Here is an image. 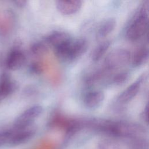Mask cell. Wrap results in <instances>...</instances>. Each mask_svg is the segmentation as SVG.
I'll return each instance as SVG.
<instances>
[{
  "mask_svg": "<svg viewBox=\"0 0 149 149\" xmlns=\"http://www.w3.org/2000/svg\"><path fill=\"white\" fill-rule=\"evenodd\" d=\"M88 42L84 38H72L61 45L54 48L55 55L61 61L72 62L77 59L87 50Z\"/></svg>",
  "mask_w": 149,
  "mask_h": 149,
  "instance_id": "obj_1",
  "label": "cell"
},
{
  "mask_svg": "<svg viewBox=\"0 0 149 149\" xmlns=\"http://www.w3.org/2000/svg\"><path fill=\"white\" fill-rule=\"evenodd\" d=\"M148 24V6L144 2L138 9L126 30V37L130 41H136L144 36Z\"/></svg>",
  "mask_w": 149,
  "mask_h": 149,
  "instance_id": "obj_2",
  "label": "cell"
},
{
  "mask_svg": "<svg viewBox=\"0 0 149 149\" xmlns=\"http://www.w3.org/2000/svg\"><path fill=\"white\" fill-rule=\"evenodd\" d=\"M131 56L130 52L126 49H115L105 57L104 69L109 72L122 68L130 62Z\"/></svg>",
  "mask_w": 149,
  "mask_h": 149,
  "instance_id": "obj_3",
  "label": "cell"
},
{
  "mask_svg": "<svg viewBox=\"0 0 149 149\" xmlns=\"http://www.w3.org/2000/svg\"><path fill=\"white\" fill-rule=\"evenodd\" d=\"M43 112L41 105L32 106L24 111L15 120L13 125V129H22L34 125V122Z\"/></svg>",
  "mask_w": 149,
  "mask_h": 149,
  "instance_id": "obj_4",
  "label": "cell"
},
{
  "mask_svg": "<svg viewBox=\"0 0 149 149\" xmlns=\"http://www.w3.org/2000/svg\"><path fill=\"white\" fill-rule=\"evenodd\" d=\"M6 144L9 147H16L29 141L35 136L37 127L34 125L22 129H12Z\"/></svg>",
  "mask_w": 149,
  "mask_h": 149,
  "instance_id": "obj_5",
  "label": "cell"
},
{
  "mask_svg": "<svg viewBox=\"0 0 149 149\" xmlns=\"http://www.w3.org/2000/svg\"><path fill=\"white\" fill-rule=\"evenodd\" d=\"M18 47L17 45L15 46L6 56L5 65L8 69L12 70L20 69L26 62V55L24 52Z\"/></svg>",
  "mask_w": 149,
  "mask_h": 149,
  "instance_id": "obj_6",
  "label": "cell"
},
{
  "mask_svg": "<svg viewBox=\"0 0 149 149\" xmlns=\"http://www.w3.org/2000/svg\"><path fill=\"white\" fill-rule=\"evenodd\" d=\"M145 74L141 75L135 81L129 86L118 97L117 101L122 104H126L131 101L138 94L144 80Z\"/></svg>",
  "mask_w": 149,
  "mask_h": 149,
  "instance_id": "obj_7",
  "label": "cell"
},
{
  "mask_svg": "<svg viewBox=\"0 0 149 149\" xmlns=\"http://www.w3.org/2000/svg\"><path fill=\"white\" fill-rule=\"evenodd\" d=\"M17 88V84L6 72L0 75V101L13 93Z\"/></svg>",
  "mask_w": 149,
  "mask_h": 149,
  "instance_id": "obj_8",
  "label": "cell"
},
{
  "mask_svg": "<svg viewBox=\"0 0 149 149\" xmlns=\"http://www.w3.org/2000/svg\"><path fill=\"white\" fill-rule=\"evenodd\" d=\"M104 99V93L101 90H95L87 93L84 97L83 102L87 108L94 110L101 106Z\"/></svg>",
  "mask_w": 149,
  "mask_h": 149,
  "instance_id": "obj_9",
  "label": "cell"
},
{
  "mask_svg": "<svg viewBox=\"0 0 149 149\" xmlns=\"http://www.w3.org/2000/svg\"><path fill=\"white\" fill-rule=\"evenodd\" d=\"M82 1H57L56 7L58 12L63 15H71L77 13L82 6Z\"/></svg>",
  "mask_w": 149,
  "mask_h": 149,
  "instance_id": "obj_10",
  "label": "cell"
},
{
  "mask_svg": "<svg viewBox=\"0 0 149 149\" xmlns=\"http://www.w3.org/2000/svg\"><path fill=\"white\" fill-rule=\"evenodd\" d=\"M72 37L70 34L65 31L56 30L51 32L45 38V42L54 47V48L57 47L64 42L68 41Z\"/></svg>",
  "mask_w": 149,
  "mask_h": 149,
  "instance_id": "obj_11",
  "label": "cell"
},
{
  "mask_svg": "<svg viewBox=\"0 0 149 149\" xmlns=\"http://www.w3.org/2000/svg\"><path fill=\"white\" fill-rule=\"evenodd\" d=\"M116 25V22L114 18L107 19L99 26L96 33L97 38L101 40L106 37L114 30Z\"/></svg>",
  "mask_w": 149,
  "mask_h": 149,
  "instance_id": "obj_12",
  "label": "cell"
},
{
  "mask_svg": "<svg viewBox=\"0 0 149 149\" xmlns=\"http://www.w3.org/2000/svg\"><path fill=\"white\" fill-rule=\"evenodd\" d=\"M148 49L146 47H141L137 49L131 56L130 61L133 67L137 68L146 64L148 60Z\"/></svg>",
  "mask_w": 149,
  "mask_h": 149,
  "instance_id": "obj_13",
  "label": "cell"
},
{
  "mask_svg": "<svg viewBox=\"0 0 149 149\" xmlns=\"http://www.w3.org/2000/svg\"><path fill=\"white\" fill-rule=\"evenodd\" d=\"M111 45V41L107 40L100 43L93 51L91 54V59L93 62L99 61L106 54Z\"/></svg>",
  "mask_w": 149,
  "mask_h": 149,
  "instance_id": "obj_14",
  "label": "cell"
},
{
  "mask_svg": "<svg viewBox=\"0 0 149 149\" xmlns=\"http://www.w3.org/2000/svg\"><path fill=\"white\" fill-rule=\"evenodd\" d=\"M30 51L33 55L41 56L45 55L48 52L49 49L45 42L37 41L31 46Z\"/></svg>",
  "mask_w": 149,
  "mask_h": 149,
  "instance_id": "obj_15",
  "label": "cell"
},
{
  "mask_svg": "<svg viewBox=\"0 0 149 149\" xmlns=\"http://www.w3.org/2000/svg\"><path fill=\"white\" fill-rule=\"evenodd\" d=\"M130 77V73L129 72L122 71L113 75L110 80V83L115 86H120L126 83L129 80Z\"/></svg>",
  "mask_w": 149,
  "mask_h": 149,
  "instance_id": "obj_16",
  "label": "cell"
},
{
  "mask_svg": "<svg viewBox=\"0 0 149 149\" xmlns=\"http://www.w3.org/2000/svg\"><path fill=\"white\" fill-rule=\"evenodd\" d=\"M97 149H121L116 141L112 139H104L100 141Z\"/></svg>",
  "mask_w": 149,
  "mask_h": 149,
  "instance_id": "obj_17",
  "label": "cell"
},
{
  "mask_svg": "<svg viewBox=\"0 0 149 149\" xmlns=\"http://www.w3.org/2000/svg\"><path fill=\"white\" fill-rule=\"evenodd\" d=\"M44 69V65L39 62H36L33 63L30 67V72L35 74H41L43 72Z\"/></svg>",
  "mask_w": 149,
  "mask_h": 149,
  "instance_id": "obj_18",
  "label": "cell"
},
{
  "mask_svg": "<svg viewBox=\"0 0 149 149\" xmlns=\"http://www.w3.org/2000/svg\"><path fill=\"white\" fill-rule=\"evenodd\" d=\"M148 104H147L142 113V118L147 123H148Z\"/></svg>",
  "mask_w": 149,
  "mask_h": 149,
  "instance_id": "obj_19",
  "label": "cell"
},
{
  "mask_svg": "<svg viewBox=\"0 0 149 149\" xmlns=\"http://www.w3.org/2000/svg\"><path fill=\"white\" fill-rule=\"evenodd\" d=\"M13 2L19 8H23L26 5V3L27 2V1H25V0H17V1H15Z\"/></svg>",
  "mask_w": 149,
  "mask_h": 149,
  "instance_id": "obj_20",
  "label": "cell"
},
{
  "mask_svg": "<svg viewBox=\"0 0 149 149\" xmlns=\"http://www.w3.org/2000/svg\"><path fill=\"white\" fill-rule=\"evenodd\" d=\"M0 103H1V101H0Z\"/></svg>",
  "mask_w": 149,
  "mask_h": 149,
  "instance_id": "obj_21",
  "label": "cell"
}]
</instances>
